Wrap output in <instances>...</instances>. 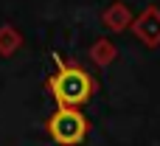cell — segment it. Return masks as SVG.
<instances>
[{
    "mask_svg": "<svg viewBox=\"0 0 160 146\" xmlns=\"http://www.w3.org/2000/svg\"><path fill=\"white\" fill-rule=\"evenodd\" d=\"M48 90H51L56 107H73V110H79L84 101H90V96L96 90V82L76 62H62L59 59L56 73L48 79Z\"/></svg>",
    "mask_w": 160,
    "mask_h": 146,
    "instance_id": "obj_1",
    "label": "cell"
},
{
    "mask_svg": "<svg viewBox=\"0 0 160 146\" xmlns=\"http://www.w3.org/2000/svg\"><path fill=\"white\" fill-rule=\"evenodd\" d=\"M45 129L59 146H79L87 138V118L73 107H56V113L48 118Z\"/></svg>",
    "mask_w": 160,
    "mask_h": 146,
    "instance_id": "obj_2",
    "label": "cell"
},
{
    "mask_svg": "<svg viewBox=\"0 0 160 146\" xmlns=\"http://www.w3.org/2000/svg\"><path fill=\"white\" fill-rule=\"evenodd\" d=\"M146 48H158L160 45V8L158 6H146L135 20H132V28H129Z\"/></svg>",
    "mask_w": 160,
    "mask_h": 146,
    "instance_id": "obj_3",
    "label": "cell"
},
{
    "mask_svg": "<svg viewBox=\"0 0 160 146\" xmlns=\"http://www.w3.org/2000/svg\"><path fill=\"white\" fill-rule=\"evenodd\" d=\"M132 20H135V14H132V8H129L124 0L110 3V6L101 11V25H104L107 31H115V34L132 28Z\"/></svg>",
    "mask_w": 160,
    "mask_h": 146,
    "instance_id": "obj_4",
    "label": "cell"
},
{
    "mask_svg": "<svg viewBox=\"0 0 160 146\" xmlns=\"http://www.w3.org/2000/svg\"><path fill=\"white\" fill-rule=\"evenodd\" d=\"M87 56H90V62L93 65H98V68H107V65H112L115 59H118V48H115V42L112 39H96L93 45H90V51H87Z\"/></svg>",
    "mask_w": 160,
    "mask_h": 146,
    "instance_id": "obj_5",
    "label": "cell"
},
{
    "mask_svg": "<svg viewBox=\"0 0 160 146\" xmlns=\"http://www.w3.org/2000/svg\"><path fill=\"white\" fill-rule=\"evenodd\" d=\"M20 45H22V37H20L17 28H11V25L0 28V53H3V56H11Z\"/></svg>",
    "mask_w": 160,
    "mask_h": 146,
    "instance_id": "obj_6",
    "label": "cell"
}]
</instances>
